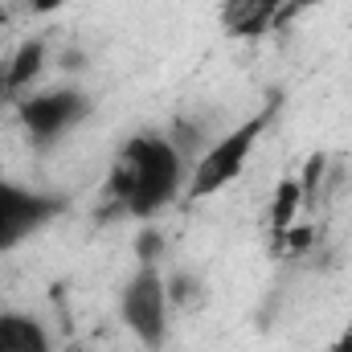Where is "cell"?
Segmentation results:
<instances>
[{
  "instance_id": "5b68a950",
  "label": "cell",
  "mask_w": 352,
  "mask_h": 352,
  "mask_svg": "<svg viewBox=\"0 0 352 352\" xmlns=\"http://www.w3.org/2000/svg\"><path fill=\"white\" fill-rule=\"evenodd\" d=\"M87 115H90V98L78 87H50L16 102V119L37 144H50V140L66 135Z\"/></svg>"
},
{
  "instance_id": "9c48e42d",
  "label": "cell",
  "mask_w": 352,
  "mask_h": 352,
  "mask_svg": "<svg viewBox=\"0 0 352 352\" xmlns=\"http://www.w3.org/2000/svg\"><path fill=\"white\" fill-rule=\"evenodd\" d=\"M41 70H45V45L41 41H25L16 54H12V62H8V70H4V90H25L33 78H41Z\"/></svg>"
},
{
  "instance_id": "3957f363",
  "label": "cell",
  "mask_w": 352,
  "mask_h": 352,
  "mask_svg": "<svg viewBox=\"0 0 352 352\" xmlns=\"http://www.w3.org/2000/svg\"><path fill=\"white\" fill-rule=\"evenodd\" d=\"M119 316L144 349H160L173 324V299L160 266H140L119 291Z\"/></svg>"
},
{
  "instance_id": "5bb4252c",
  "label": "cell",
  "mask_w": 352,
  "mask_h": 352,
  "mask_svg": "<svg viewBox=\"0 0 352 352\" xmlns=\"http://www.w3.org/2000/svg\"><path fill=\"white\" fill-rule=\"evenodd\" d=\"M58 4H62V0H33L37 12H50V8H58Z\"/></svg>"
},
{
  "instance_id": "6da1fadb",
  "label": "cell",
  "mask_w": 352,
  "mask_h": 352,
  "mask_svg": "<svg viewBox=\"0 0 352 352\" xmlns=\"http://www.w3.org/2000/svg\"><path fill=\"white\" fill-rule=\"evenodd\" d=\"M188 160H184V148L176 144L173 135H160V131H144V135H131L111 168V184L107 192L140 221L164 213L176 197H184L188 188Z\"/></svg>"
},
{
  "instance_id": "ba28073f",
  "label": "cell",
  "mask_w": 352,
  "mask_h": 352,
  "mask_svg": "<svg viewBox=\"0 0 352 352\" xmlns=\"http://www.w3.org/2000/svg\"><path fill=\"white\" fill-rule=\"evenodd\" d=\"M299 213H303V188H299V180H295V176H283V180L274 184L270 213H266L270 234H274V238H278V234H287V230L299 221Z\"/></svg>"
},
{
  "instance_id": "8fae6325",
  "label": "cell",
  "mask_w": 352,
  "mask_h": 352,
  "mask_svg": "<svg viewBox=\"0 0 352 352\" xmlns=\"http://www.w3.org/2000/svg\"><path fill=\"white\" fill-rule=\"evenodd\" d=\"M135 254H140V266H156V254H160V238H156V230H144V234H140Z\"/></svg>"
},
{
  "instance_id": "8992f818",
  "label": "cell",
  "mask_w": 352,
  "mask_h": 352,
  "mask_svg": "<svg viewBox=\"0 0 352 352\" xmlns=\"http://www.w3.org/2000/svg\"><path fill=\"white\" fill-rule=\"evenodd\" d=\"M287 0H226L221 4V29L230 37H263L274 25H283Z\"/></svg>"
},
{
  "instance_id": "277c9868",
  "label": "cell",
  "mask_w": 352,
  "mask_h": 352,
  "mask_svg": "<svg viewBox=\"0 0 352 352\" xmlns=\"http://www.w3.org/2000/svg\"><path fill=\"white\" fill-rule=\"evenodd\" d=\"M62 209H66V201L54 192H37L29 184L0 180V254L21 246L37 230H45Z\"/></svg>"
},
{
  "instance_id": "7a4b0ae2",
  "label": "cell",
  "mask_w": 352,
  "mask_h": 352,
  "mask_svg": "<svg viewBox=\"0 0 352 352\" xmlns=\"http://www.w3.org/2000/svg\"><path fill=\"white\" fill-rule=\"evenodd\" d=\"M270 119H274V107H263L258 115H250V119H242L238 127H230L226 135H217V140L192 160L184 201L197 205V201H209V197H217L221 188H230V184L242 176V168L250 164V156H254L263 131L270 127Z\"/></svg>"
},
{
  "instance_id": "30bf717a",
  "label": "cell",
  "mask_w": 352,
  "mask_h": 352,
  "mask_svg": "<svg viewBox=\"0 0 352 352\" xmlns=\"http://www.w3.org/2000/svg\"><path fill=\"white\" fill-rule=\"evenodd\" d=\"M324 173H328V156H324V152H316V156L303 164V173L295 176V180H299V188H303V209L320 197V188H324V180H328Z\"/></svg>"
},
{
  "instance_id": "7c38bea8",
  "label": "cell",
  "mask_w": 352,
  "mask_h": 352,
  "mask_svg": "<svg viewBox=\"0 0 352 352\" xmlns=\"http://www.w3.org/2000/svg\"><path fill=\"white\" fill-rule=\"evenodd\" d=\"M320 4H328V0H287V12H283V21H291V16H303V12H311V8H320Z\"/></svg>"
},
{
  "instance_id": "52a82bcc",
  "label": "cell",
  "mask_w": 352,
  "mask_h": 352,
  "mask_svg": "<svg viewBox=\"0 0 352 352\" xmlns=\"http://www.w3.org/2000/svg\"><path fill=\"white\" fill-rule=\"evenodd\" d=\"M0 352H54V340L33 316L0 311Z\"/></svg>"
},
{
  "instance_id": "4fadbf2b",
  "label": "cell",
  "mask_w": 352,
  "mask_h": 352,
  "mask_svg": "<svg viewBox=\"0 0 352 352\" xmlns=\"http://www.w3.org/2000/svg\"><path fill=\"white\" fill-rule=\"evenodd\" d=\"M324 352H352V320L340 328V336H336V340H332Z\"/></svg>"
}]
</instances>
